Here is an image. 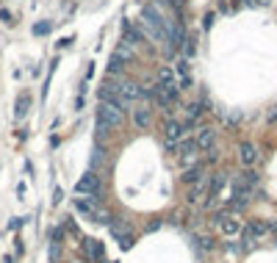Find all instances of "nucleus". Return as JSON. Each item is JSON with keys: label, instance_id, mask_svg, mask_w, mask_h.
I'll list each match as a JSON object with an SVG mask.
<instances>
[{"label": "nucleus", "instance_id": "9", "mask_svg": "<svg viewBox=\"0 0 277 263\" xmlns=\"http://www.w3.org/2000/svg\"><path fill=\"white\" fill-rule=\"evenodd\" d=\"M205 194H208V180L202 178L200 183H194L191 188H188V197H186V200H188V202H191V205H194V202H200L202 197H205Z\"/></svg>", "mask_w": 277, "mask_h": 263}, {"label": "nucleus", "instance_id": "17", "mask_svg": "<svg viewBox=\"0 0 277 263\" xmlns=\"http://www.w3.org/2000/svg\"><path fill=\"white\" fill-rule=\"evenodd\" d=\"M186 114H188V122H194V119H200L202 108H200L197 103H191V105H186Z\"/></svg>", "mask_w": 277, "mask_h": 263}, {"label": "nucleus", "instance_id": "12", "mask_svg": "<svg viewBox=\"0 0 277 263\" xmlns=\"http://www.w3.org/2000/svg\"><path fill=\"white\" fill-rule=\"evenodd\" d=\"M202 178H205V172H202V166H191V169H186V174H183V178H180V180L191 186V183H200Z\"/></svg>", "mask_w": 277, "mask_h": 263}, {"label": "nucleus", "instance_id": "20", "mask_svg": "<svg viewBox=\"0 0 277 263\" xmlns=\"http://www.w3.org/2000/svg\"><path fill=\"white\" fill-rule=\"evenodd\" d=\"M61 197H64V191H61V188H56V194H53V205H58Z\"/></svg>", "mask_w": 277, "mask_h": 263}, {"label": "nucleus", "instance_id": "11", "mask_svg": "<svg viewBox=\"0 0 277 263\" xmlns=\"http://www.w3.org/2000/svg\"><path fill=\"white\" fill-rule=\"evenodd\" d=\"M158 83H164V86H178V80H175V70L172 67H158Z\"/></svg>", "mask_w": 277, "mask_h": 263}, {"label": "nucleus", "instance_id": "10", "mask_svg": "<svg viewBox=\"0 0 277 263\" xmlns=\"http://www.w3.org/2000/svg\"><path fill=\"white\" fill-rule=\"evenodd\" d=\"M125 61L127 58L122 56V53H114V56L108 58V72H111V75H119V72L125 70Z\"/></svg>", "mask_w": 277, "mask_h": 263}, {"label": "nucleus", "instance_id": "3", "mask_svg": "<svg viewBox=\"0 0 277 263\" xmlns=\"http://www.w3.org/2000/svg\"><path fill=\"white\" fill-rule=\"evenodd\" d=\"M97 119L105 122L108 127H119L125 122V108L117 103H100V111H97Z\"/></svg>", "mask_w": 277, "mask_h": 263}, {"label": "nucleus", "instance_id": "13", "mask_svg": "<svg viewBox=\"0 0 277 263\" xmlns=\"http://www.w3.org/2000/svg\"><path fill=\"white\" fill-rule=\"evenodd\" d=\"M28 105H31V94H28V92H23V94H19V100H17V108H14L17 119H23L25 114H28Z\"/></svg>", "mask_w": 277, "mask_h": 263}, {"label": "nucleus", "instance_id": "22", "mask_svg": "<svg viewBox=\"0 0 277 263\" xmlns=\"http://www.w3.org/2000/svg\"><path fill=\"white\" fill-rule=\"evenodd\" d=\"M50 31V25H36V28H33V33H47Z\"/></svg>", "mask_w": 277, "mask_h": 263}, {"label": "nucleus", "instance_id": "5", "mask_svg": "<svg viewBox=\"0 0 277 263\" xmlns=\"http://www.w3.org/2000/svg\"><path fill=\"white\" fill-rule=\"evenodd\" d=\"M133 125H136L139 130H150V125H153V108L150 105H136V108H133Z\"/></svg>", "mask_w": 277, "mask_h": 263}, {"label": "nucleus", "instance_id": "1", "mask_svg": "<svg viewBox=\"0 0 277 263\" xmlns=\"http://www.w3.org/2000/svg\"><path fill=\"white\" fill-rule=\"evenodd\" d=\"M141 23H144V28L150 31V36L155 39V42H164V39H166V19H161V14L153 9V6H147V9H144Z\"/></svg>", "mask_w": 277, "mask_h": 263}, {"label": "nucleus", "instance_id": "16", "mask_svg": "<svg viewBox=\"0 0 277 263\" xmlns=\"http://www.w3.org/2000/svg\"><path fill=\"white\" fill-rule=\"evenodd\" d=\"M241 241H244V249H249L255 244V233L249 230V227H244V230H241Z\"/></svg>", "mask_w": 277, "mask_h": 263}, {"label": "nucleus", "instance_id": "15", "mask_svg": "<svg viewBox=\"0 0 277 263\" xmlns=\"http://www.w3.org/2000/svg\"><path fill=\"white\" fill-rule=\"evenodd\" d=\"M172 70H175V72H178V75H180V80H183V78H188V61H186V58H180V61L172 67Z\"/></svg>", "mask_w": 277, "mask_h": 263}, {"label": "nucleus", "instance_id": "24", "mask_svg": "<svg viewBox=\"0 0 277 263\" xmlns=\"http://www.w3.org/2000/svg\"><path fill=\"white\" fill-rule=\"evenodd\" d=\"M272 230H274V235H277V225H274V227H272Z\"/></svg>", "mask_w": 277, "mask_h": 263}, {"label": "nucleus", "instance_id": "8", "mask_svg": "<svg viewBox=\"0 0 277 263\" xmlns=\"http://www.w3.org/2000/svg\"><path fill=\"white\" fill-rule=\"evenodd\" d=\"M197 147L200 150H214V144H216V130L214 127H200L197 130Z\"/></svg>", "mask_w": 277, "mask_h": 263}, {"label": "nucleus", "instance_id": "23", "mask_svg": "<svg viewBox=\"0 0 277 263\" xmlns=\"http://www.w3.org/2000/svg\"><path fill=\"white\" fill-rule=\"evenodd\" d=\"M255 3H261V6H266V3H269V0H255Z\"/></svg>", "mask_w": 277, "mask_h": 263}, {"label": "nucleus", "instance_id": "19", "mask_svg": "<svg viewBox=\"0 0 277 263\" xmlns=\"http://www.w3.org/2000/svg\"><path fill=\"white\" fill-rule=\"evenodd\" d=\"M200 247H202V249H214V238H208V235H202V238H200Z\"/></svg>", "mask_w": 277, "mask_h": 263}, {"label": "nucleus", "instance_id": "21", "mask_svg": "<svg viewBox=\"0 0 277 263\" xmlns=\"http://www.w3.org/2000/svg\"><path fill=\"white\" fill-rule=\"evenodd\" d=\"M158 227H161V222H158V219H155V222H150V225H147V233H153V230H158Z\"/></svg>", "mask_w": 277, "mask_h": 263}, {"label": "nucleus", "instance_id": "4", "mask_svg": "<svg viewBox=\"0 0 277 263\" xmlns=\"http://www.w3.org/2000/svg\"><path fill=\"white\" fill-rule=\"evenodd\" d=\"M108 233H111L114 241H119V247H122V249L133 247V233H131V225H127L125 219H111Z\"/></svg>", "mask_w": 277, "mask_h": 263}, {"label": "nucleus", "instance_id": "6", "mask_svg": "<svg viewBox=\"0 0 277 263\" xmlns=\"http://www.w3.org/2000/svg\"><path fill=\"white\" fill-rule=\"evenodd\" d=\"M119 97L127 100V103H136V100L144 97V89H141L139 83H131V80H127V83H119Z\"/></svg>", "mask_w": 277, "mask_h": 263}, {"label": "nucleus", "instance_id": "2", "mask_svg": "<svg viewBox=\"0 0 277 263\" xmlns=\"http://www.w3.org/2000/svg\"><path fill=\"white\" fill-rule=\"evenodd\" d=\"M75 191L80 194V197H94V200H100V191H103L100 174H97V172H86L83 178L75 183Z\"/></svg>", "mask_w": 277, "mask_h": 263}, {"label": "nucleus", "instance_id": "14", "mask_svg": "<svg viewBox=\"0 0 277 263\" xmlns=\"http://www.w3.org/2000/svg\"><path fill=\"white\" fill-rule=\"evenodd\" d=\"M247 227L255 233V238H258V235H263V233H269V225H266V222H258V219H255V222H249Z\"/></svg>", "mask_w": 277, "mask_h": 263}, {"label": "nucleus", "instance_id": "7", "mask_svg": "<svg viewBox=\"0 0 277 263\" xmlns=\"http://www.w3.org/2000/svg\"><path fill=\"white\" fill-rule=\"evenodd\" d=\"M239 161L244 166H252L255 161H258V150H255L252 141H241V144H239Z\"/></svg>", "mask_w": 277, "mask_h": 263}, {"label": "nucleus", "instance_id": "18", "mask_svg": "<svg viewBox=\"0 0 277 263\" xmlns=\"http://www.w3.org/2000/svg\"><path fill=\"white\" fill-rule=\"evenodd\" d=\"M241 180H244V183H247L249 188H252L255 183H258V174H255L252 169H247V172H241Z\"/></svg>", "mask_w": 277, "mask_h": 263}]
</instances>
